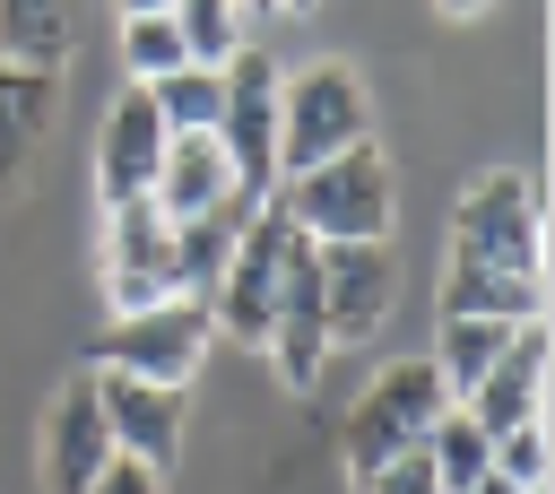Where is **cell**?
I'll return each instance as SVG.
<instances>
[{"instance_id": "obj_7", "label": "cell", "mask_w": 555, "mask_h": 494, "mask_svg": "<svg viewBox=\"0 0 555 494\" xmlns=\"http://www.w3.org/2000/svg\"><path fill=\"white\" fill-rule=\"evenodd\" d=\"M208 338H217L208 303L173 295V303H147V312H130V321H113V329L95 338V373H130V381L191 390V373H199Z\"/></svg>"}, {"instance_id": "obj_31", "label": "cell", "mask_w": 555, "mask_h": 494, "mask_svg": "<svg viewBox=\"0 0 555 494\" xmlns=\"http://www.w3.org/2000/svg\"><path fill=\"white\" fill-rule=\"evenodd\" d=\"M269 9H286V17H312V9H321V0H269Z\"/></svg>"}, {"instance_id": "obj_6", "label": "cell", "mask_w": 555, "mask_h": 494, "mask_svg": "<svg viewBox=\"0 0 555 494\" xmlns=\"http://www.w3.org/2000/svg\"><path fill=\"white\" fill-rule=\"evenodd\" d=\"M217 147H225V165H234V191H243V208H260L269 191H278V61L269 52H234L225 69H217Z\"/></svg>"}, {"instance_id": "obj_4", "label": "cell", "mask_w": 555, "mask_h": 494, "mask_svg": "<svg viewBox=\"0 0 555 494\" xmlns=\"http://www.w3.org/2000/svg\"><path fill=\"white\" fill-rule=\"evenodd\" d=\"M451 260L546 277V199H538V182L512 173V165L477 173L460 191V208H451Z\"/></svg>"}, {"instance_id": "obj_29", "label": "cell", "mask_w": 555, "mask_h": 494, "mask_svg": "<svg viewBox=\"0 0 555 494\" xmlns=\"http://www.w3.org/2000/svg\"><path fill=\"white\" fill-rule=\"evenodd\" d=\"M173 0H121V17H165Z\"/></svg>"}, {"instance_id": "obj_23", "label": "cell", "mask_w": 555, "mask_h": 494, "mask_svg": "<svg viewBox=\"0 0 555 494\" xmlns=\"http://www.w3.org/2000/svg\"><path fill=\"white\" fill-rule=\"evenodd\" d=\"M121 69H130V87H156V78L191 69V52H182L173 17H121Z\"/></svg>"}, {"instance_id": "obj_25", "label": "cell", "mask_w": 555, "mask_h": 494, "mask_svg": "<svg viewBox=\"0 0 555 494\" xmlns=\"http://www.w3.org/2000/svg\"><path fill=\"white\" fill-rule=\"evenodd\" d=\"M494 477H512L520 494H546V425H512V433H494Z\"/></svg>"}, {"instance_id": "obj_26", "label": "cell", "mask_w": 555, "mask_h": 494, "mask_svg": "<svg viewBox=\"0 0 555 494\" xmlns=\"http://www.w3.org/2000/svg\"><path fill=\"white\" fill-rule=\"evenodd\" d=\"M364 494H442V477H434V459H425V451H408V459L373 468V477H364Z\"/></svg>"}, {"instance_id": "obj_5", "label": "cell", "mask_w": 555, "mask_h": 494, "mask_svg": "<svg viewBox=\"0 0 555 494\" xmlns=\"http://www.w3.org/2000/svg\"><path fill=\"white\" fill-rule=\"evenodd\" d=\"M304 251V234H295V217L278 208V199H260L251 217H243V234H234V260H225V277H217V295H208V321L225 329V338H269V321H278V286H286V260Z\"/></svg>"}, {"instance_id": "obj_22", "label": "cell", "mask_w": 555, "mask_h": 494, "mask_svg": "<svg viewBox=\"0 0 555 494\" xmlns=\"http://www.w3.org/2000/svg\"><path fill=\"white\" fill-rule=\"evenodd\" d=\"M425 459H434V477H442V494H468L486 468H494V442L460 416V407H442L434 416V433H425Z\"/></svg>"}, {"instance_id": "obj_14", "label": "cell", "mask_w": 555, "mask_h": 494, "mask_svg": "<svg viewBox=\"0 0 555 494\" xmlns=\"http://www.w3.org/2000/svg\"><path fill=\"white\" fill-rule=\"evenodd\" d=\"M52 104H61V78L52 69L0 61V199H17L35 182V156L52 139Z\"/></svg>"}, {"instance_id": "obj_30", "label": "cell", "mask_w": 555, "mask_h": 494, "mask_svg": "<svg viewBox=\"0 0 555 494\" xmlns=\"http://www.w3.org/2000/svg\"><path fill=\"white\" fill-rule=\"evenodd\" d=\"M442 17H477V9H494V0H434Z\"/></svg>"}, {"instance_id": "obj_13", "label": "cell", "mask_w": 555, "mask_h": 494, "mask_svg": "<svg viewBox=\"0 0 555 494\" xmlns=\"http://www.w3.org/2000/svg\"><path fill=\"white\" fill-rule=\"evenodd\" d=\"M104 459H113V425L95 407V381H69L43 407V494H87Z\"/></svg>"}, {"instance_id": "obj_10", "label": "cell", "mask_w": 555, "mask_h": 494, "mask_svg": "<svg viewBox=\"0 0 555 494\" xmlns=\"http://www.w3.org/2000/svg\"><path fill=\"white\" fill-rule=\"evenodd\" d=\"M95 381V407L113 425V451H130L139 468H173L182 451V425H191V390H165V381H130V373H87Z\"/></svg>"}, {"instance_id": "obj_16", "label": "cell", "mask_w": 555, "mask_h": 494, "mask_svg": "<svg viewBox=\"0 0 555 494\" xmlns=\"http://www.w3.org/2000/svg\"><path fill=\"white\" fill-rule=\"evenodd\" d=\"M442 321H546V277L451 260L442 269Z\"/></svg>"}, {"instance_id": "obj_24", "label": "cell", "mask_w": 555, "mask_h": 494, "mask_svg": "<svg viewBox=\"0 0 555 494\" xmlns=\"http://www.w3.org/2000/svg\"><path fill=\"white\" fill-rule=\"evenodd\" d=\"M147 95H156L165 130L182 139V130H217V95H225V87H217V69H173V78H156Z\"/></svg>"}, {"instance_id": "obj_18", "label": "cell", "mask_w": 555, "mask_h": 494, "mask_svg": "<svg viewBox=\"0 0 555 494\" xmlns=\"http://www.w3.org/2000/svg\"><path fill=\"white\" fill-rule=\"evenodd\" d=\"M243 199H225V208H208V217H182L173 225V295H191V303H208L217 295V277H225V260H234V234H243Z\"/></svg>"}, {"instance_id": "obj_1", "label": "cell", "mask_w": 555, "mask_h": 494, "mask_svg": "<svg viewBox=\"0 0 555 494\" xmlns=\"http://www.w3.org/2000/svg\"><path fill=\"white\" fill-rule=\"evenodd\" d=\"M269 199L295 217L304 243H390V217H399L390 165H382L373 139L347 147V156H330V165H312V173H286Z\"/></svg>"}, {"instance_id": "obj_12", "label": "cell", "mask_w": 555, "mask_h": 494, "mask_svg": "<svg viewBox=\"0 0 555 494\" xmlns=\"http://www.w3.org/2000/svg\"><path fill=\"white\" fill-rule=\"evenodd\" d=\"M538 407H546V321H520L512 347L486 364V381L460 399V416L494 442V433H512V425H538Z\"/></svg>"}, {"instance_id": "obj_28", "label": "cell", "mask_w": 555, "mask_h": 494, "mask_svg": "<svg viewBox=\"0 0 555 494\" xmlns=\"http://www.w3.org/2000/svg\"><path fill=\"white\" fill-rule=\"evenodd\" d=\"M468 494H520V485H512V477H494V468H486V477H477V485H468Z\"/></svg>"}, {"instance_id": "obj_21", "label": "cell", "mask_w": 555, "mask_h": 494, "mask_svg": "<svg viewBox=\"0 0 555 494\" xmlns=\"http://www.w3.org/2000/svg\"><path fill=\"white\" fill-rule=\"evenodd\" d=\"M165 17H173V35H182L191 69H225V61L243 52V0H173Z\"/></svg>"}, {"instance_id": "obj_20", "label": "cell", "mask_w": 555, "mask_h": 494, "mask_svg": "<svg viewBox=\"0 0 555 494\" xmlns=\"http://www.w3.org/2000/svg\"><path fill=\"white\" fill-rule=\"evenodd\" d=\"M260 347H269V364H278V381H286L295 399L321 390V364H330V329H321V312H278Z\"/></svg>"}, {"instance_id": "obj_17", "label": "cell", "mask_w": 555, "mask_h": 494, "mask_svg": "<svg viewBox=\"0 0 555 494\" xmlns=\"http://www.w3.org/2000/svg\"><path fill=\"white\" fill-rule=\"evenodd\" d=\"M69 52H78V0H0V61L61 78Z\"/></svg>"}, {"instance_id": "obj_11", "label": "cell", "mask_w": 555, "mask_h": 494, "mask_svg": "<svg viewBox=\"0 0 555 494\" xmlns=\"http://www.w3.org/2000/svg\"><path fill=\"white\" fill-rule=\"evenodd\" d=\"M165 113H156V95L147 87H121L113 95V113H104V147H95V199L104 208H121V199H147V182H156V165H165Z\"/></svg>"}, {"instance_id": "obj_19", "label": "cell", "mask_w": 555, "mask_h": 494, "mask_svg": "<svg viewBox=\"0 0 555 494\" xmlns=\"http://www.w3.org/2000/svg\"><path fill=\"white\" fill-rule=\"evenodd\" d=\"M512 329H520V321H442V338H434V373H442L451 407L486 381V364L512 347Z\"/></svg>"}, {"instance_id": "obj_15", "label": "cell", "mask_w": 555, "mask_h": 494, "mask_svg": "<svg viewBox=\"0 0 555 494\" xmlns=\"http://www.w3.org/2000/svg\"><path fill=\"white\" fill-rule=\"evenodd\" d=\"M147 199H156L173 225H182V217H208V208H225V199H243V191H234V165H225V147H217V130L165 139V165H156Z\"/></svg>"}, {"instance_id": "obj_3", "label": "cell", "mask_w": 555, "mask_h": 494, "mask_svg": "<svg viewBox=\"0 0 555 494\" xmlns=\"http://www.w3.org/2000/svg\"><path fill=\"white\" fill-rule=\"evenodd\" d=\"M442 407H451V390H442L434 355H399V364H382V373H373V390L347 407V442H338L347 477L364 485L373 468H390V459L425 451V433H434V416H442Z\"/></svg>"}, {"instance_id": "obj_27", "label": "cell", "mask_w": 555, "mask_h": 494, "mask_svg": "<svg viewBox=\"0 0 555 494\" xmlns=\"http://www.w3.org/2000/svg\"><path fill=\"white\" fill-rule=\"evenodd\" d=\"M87 494H165V477H156V468H139L130 451H113V459L95 468V485H87Z\"/></svg>"}, {"instance_id": "obj_8", "label": "cell", "mask_w": 555, "mask_h": 494, "mask_svg": "<svg viewBox=\"0 0 555 494\" xmlns=\"http://www.w3.org/2000/svg\"><path fill=\"white\" fill-rule=\"evenodd\" d=\"M104 303H113V321L173 303V217L156 199L104 208Z\"/></svg>"}, {"instance_id": "obj_2", "label": "cell", "mask_w": 555, "mask_h": 494, "mask_svg": "<svg viewBox=\"0 0 555 494\" xmlns=\"http://www.w3.org/2000/svg\"><path fill=\"white\" fill-rule=\"evenodd\" d=\"M364 139H373V104H364V78L347 61H312L295 78H278V182L312 173Z\"/></svg>"}, {"instance_id": "obj_9", "label": "cell", "mask_w": 555, "mask_h": 494, "mask_svg": "<svg viewBox=\"0 0 555 494\" xmlns=\"http://www.w3.org/2000/svg\"><path fill=\"white\" fill-rule=\"evenodd\" d=\"M399 303L390 243H321V329L330 347H364Z\"/></svg>"}]
</instances>
